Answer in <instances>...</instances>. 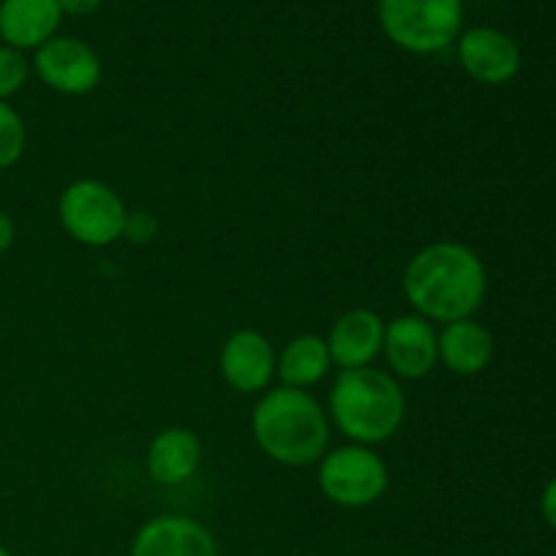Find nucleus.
I'll return each mask as SVG.
<instances>
[{
	"label": "nucleus",
	"mask_w": 556,
	"mask_h": 556,
	"mask_svg": "<svg viewBox=\"0 0 556 556\" xmlns=\"http://www.w3.org/2000/svg\"><path fill=\"white\" fill-rule=\"evenodd\" d=\"M416 315L438 324L472 318L486 299V266L459 242H434L418 250L402 277Z\"/></svg>",
	"instance_id": "nucleus-1"
},
{
	"label": "nucleus",
	"mask_w": 556,
	"mask_h": 556,
	"mask_svg": "<svg viewBox=\"0 0 556 556\" xmlns=\"http://www.w3.org/2000/svg\"><path fill=\"white\" fill-rule=\"evenodd\" d=\"M253 438L271 462L307 467L326 456L329 418L302 389H271L253 410Z\"/></svg>",
	"instance_id": "nucleus-2"
},
{
	"label": "nucleus",
	"mask_w": 556,
	"mask_h": 556,
	"mask_svg": "<svg viewBox=\"0 0 556 556\" xmlns=\"http://www.w3.org/2000/svg\"><path fill=\"white\" fill-rule=\"evenodd\" d=\"M329 413L348 440L369 448L400 432L407 400L402 386L383 369H342L331 386Z\"/></svg>",
	"instance_id": "nucleus-3"
},
{
	"label": "nucleus",
	"mask_w": 556,
	"mask_h": 556,
	"mask_svg": "<svg viewBox=\"0 0 556 556\" xmlns=\"http://www.w3.org/2000/svg\"><path fill=\"white\" fill-rule=\"evenodd\" d=\"M378 20L389 41L413 54H434L462 36V0H378Z\"/></svg>",
	"instance_id": "nucleus-4"
},
{
	"label": "nucleus",
	"mask_w": 556,
	"mask_h": 556,
	"mask_svg": "<svg viewBox=\"0 0 556 556\" xmlns=\"http://www.w3.org/2000/svg\"><path fill=\"white\" fill-rule=\"evenodd\" d=\"M58 217L65 233L85 248H109L123 239L128 210L101 179H76L60 193Z\"/></svg>",
	"instance_id": "nucleus-5"
},
{
	"label": "nucleus",
	"mask_w": 556,
	"mask_h": 556,
	"mask_svg": "<svg viewBox=\"0 0 556 556\" xmlns=\"http://www.w3.org/2000/svg\"><path fill=\"white\" fill-rule=\"evenodd\" d=\"M318 486L342 508H367L389 489V467L367 445H345L320 459Z\"/></svg>",
	"instance_id": "nucleus-6"
},
{
	"label": "nucleus",
	"mask_w": 556,
	"mask_h": 556,
	"mask_svg": "<svg viewBox=\"0 0 556 556\" xmlns=\"http://www.w3.org/2000/svg\"><path fill=\"white\" fill-rule=\"evenodd\" d=\"M33 65L43 85L60 96H87L101 85L103 76V65L96 49L87 47L79 38L54 36L52 41L36 49Z\"/></svg>",
	"instance_id": "nucleus-7"
},
{
	"label": "nucleus",
	"mask_w": 556,
	"mask_h": 556,
	"mask_svg": "<svg viewBox=\"0 0 556 556\" xmlns=\"http://www.w3.org/2000/svg\"><path fill=\"white\" fill-rule=\"evenodd\" d=\"M383 353L391 372L405 380L427 378L440 362L438 331L421 315H400L386 326Z\"/></svg>",
	"instance_id": "nucleus-8"
},
{
	"label": "nucleus",
	"mask_w": 556,
	"mask_h": 556,
	"mask_svg": "<svg viewBox=\"0 0 556 556\" xmlns=\"http://www.w3.org/2000/svg\"><path fill=\"white\" fill-rule=\"evenodd\" d=\"M459 63L481 85H505L521 68L519 43L494 27H472L459 38Z\"/></svg>",
	"instance_id": "nucleus-9"
},
{
	"label": "nucleus",
	"mask_w": 556,
	"mask_h": 556,
	"mask_svg": "<svg viewBox=\"0 0 556 556\" xmlns=\"http://www.w3.org/2000/svg\"><path fill=\"white\" fill-rule=\"evenodd\" d=\"M223 380L239 394H258L277 375V353L261 331L242 329L220 351Z\"/></svg>",
	"instance_id": "nucleus-10"
},
{
	"label": "nucleus",
	"mask_w": 556,
	"mask_h": 556,
	"mask_svg": "<svg viewBox=\"0 0 556 556\" xmlns=\"http://www.w3.org/2000/svg\"><path fill=\"white\" fill-rule=\"evenodd\" d=\"M130 556H220L212 532L188 516H157L136 535Z\"/></svg>",
	"instance_id": "nucleus-11"
},
{
	"label": "nucleus",
	"mask_w": 556,
	"mask_h": 556,
	"mask_svg": "<svg viewBox=\"0 0 556 556\" xmlns=\"http://www.w3.org/2000/svg\"><path fill=\"white\" fill-rule=\"evenodd\" d=\"M386 324L372 309H351L331 326L326 340L331 362L342 369L369 367L383 353Z\"/></svg>",
	"instance_id": "nucleus-12"
},
{
	"label": "nucleus",
	"mask_w": 556,
	"mask_h": 556,
	"mask_svg": "<svg viewBox=\"0 0 556 556\" xmlns=\"http://www.w3.org/2000/svg\"><path fill=\"white\" fill-rule=\"evenodd\" d=\"M63 11L58 0H3L0 3V38L11 49H38L52 41Z\"/></svg>",
	"instance_id": "nucleus-13"
},
{
	"label": "nucleus",
	"mask_w": 556,
	"mask_h": 556,
	"mask_svg": "<svg viewBox=\"0 0 556 556\" xmlns=\"http://www.w3.org/2000/svg\"><path fill=\"white\" fill-rule=\"evenodd\" d=\"M201 465V440L185 427L163 429L147 448V472L161 486H179Z\"/></svg>",
	"instance_id": "nucleus-14"
},
{
	"label": "nucleus",
	"mask_w": 556,
	"mask_h": 556,
	"mask_svg": "<svg viewBox=\"0 0 556 556\" xmlns=\"http://www.w3.org/2000/svg\"><path fill=\"white\" fill-rule=\"evenodd\" d=\"M438 356L451 372L481 375L494 358V340L486 326L472 318L454 320L438 334Z\"/></svg>",
	"instance_id": "nucleus-15"
},
{
	"label": "nucleus",
	"mask_w": 556,
	"mask_h": 556,
	"mask_svg": "<svg viewBox=\"0 0 556 556\" xmlns=\"http://www.w3.org/2000/svg\"><path fill=\"white\" fill-rule=\"evenodd\" d=\"M331 353L326 340L315 334L293 337L277 356V375L286 389H309L320 383L331 369Z\"/></svg>",
	"instance_id": "nucleus-16"
},
{
	"label": "nucleus",
	"mask_w": 556,
	"mask_h": 556,
	"mask_svg": "<svg viewBox=\"0 0 556 556\" xmlns=\"http://www.w3.org/2000/svg\"><path fill=\"white\" fill-rule=\"evenodd\" d=\"M27 144V130L16 109L9 101H0V172L14 166Z\"/></svg>",
	"instance_id": "nucleus-17"
},
{
	"label": "nucleus",
	"mask_w": 556,
	"mask_h": 556,
	"mask_svg": "<svg viewBox=\"0 0 556 556\" xmlns=\"http://www.w3.org/2000/svg\"><path fill=\"white\" fill-rule=\"evenodd\" d=\"M27 81V60L20 49L0 47V101H9L11 96L25 87Z\"/></svg>",
	"instance_id": "nucleus-18"
},
{
	"label": "nucleus",
	"mask_w": 556,
	"mask_h": 556,
	"mask_svg": "<svg viewBox=\"0 0 556 556\" xmlns=\"http://www.w3.org/2000/svg\"><path fill=\"white\" fill-rule=\"evenodd\" d=\"M130 242L147 244L157 237V220L147 212H128V220H125V233Z\"/></svg>",
	"instance_id": "nucleus-19"
},
{
	"label": "nucleus",
	"mask_w": 556,
	"mask_h": 556,
	"mask_svg": "<svg viewBox=\"0 0 556 556\" xmlns=\"http://www.w3.org/2000/svg\"><path fill=\"white\" fill-rule=\"evenodd\" d=\"M60 11L71 16H90L101 9L103 0H58Z\"/></svg>",
	"instance_id": "nucleus-20"
},
{
	"label": "nucleus",
	"mask_w": 556,
	"mask_h": 556,
	"mask_svg": "<svg viewBox=\"0 0 556 556\" xmlns=\"http://www.w3.org/2000/svg\"><path fill=\"white\" fill-rule=\"evenodd\" d=\"M541 510H543V519L548 521V527L556 532V478L546 486L541 497Z\"/></svg>",
	"instance_id": "nucleus-21"
},
{
	"label": "nucleus",
	"mask_w": 556,
	"mask_h": 556,
	"mask_svg": "<svg viewBox=\"0 0 556 556\" xmlns=\"http://www.w3.org/2000/svg\"><path fill=\"white\" fill-rule=\"evenodd\" d=\"M16 239V226L14 220H11L9 212L0 210V253H5V250H11V244H14Z\"/></svg>",
	"instance_id": "nucleus-22"
},
{
	"label": "nucleus",
	"mask_w": 556,
	"mask_h": 556,
	"mask_svg": "<svg viewBox=\"0 0 556 556\" xmlns=\"http://www.w3.org/2000/svg\"><path fill=\"white\" fill-rule=\"evenodd\" d=\"M0 556H11V554H9V552H5V548H3V546H0Z\"/></svg>",
	"instance_id": "nucleus-23"
}]
</instances>
